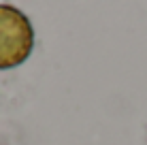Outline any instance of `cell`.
Listing matches in <instances>:
<instances>
[{
  "label": "cell",
  "instance_id": "1",
  "mask_svg": "<svg viewBox=\"0 0 147 145\" xmlns=\"http://www.w3.org/2000/svg\"><path fill=\"white\" fill-rule=\"evenodd\" d=\"M34 47L30 19L11 4H0V71L26 62Z\"/></svg>",
  "mask_w": 147,
  "mask_h": 145
}]
</instances>
